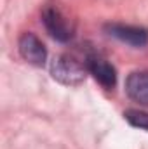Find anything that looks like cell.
Here are the masks:
<instances>
[{"label":"cell","mask_w":148,"mask_h":149,"mask_svg":"<svg viewBox=\"0 0 148 149\" xmlns=\"http://www.w3.org/2000/svg\"><path fill=\"white\" fill-rule=\"evenodd\" d=\"M125 94L131 101L148 108V71H132L125 78Z\"/></svg>","instance_id":"6"},{"label":"cell","mask_w":148,"mask_h":149,"mask_svg":"<svg viewBox=\"0 0 148 149\" xmlns=\"http://www.w3.org/2000/svg\"><path fill=\"white\" fill-rule=\"evenodd\" d=\"M42 23L47 33L61 43H66L75 37V23L58 3H45L42 7Z\"/></svg>","instance_id":"2"},{"label":"cell","mask_w":148,"mask_h":149,"mask_svg":"<svg viewBox=\"0 0 148 149\" xmlns=\"http://www.w3.org/2000/svg\"><path fill=\"white\" fill-rule=\"evenodd\" d=\"M106 35L125 45H131L134 49H141L148 45V28L134 26V24H124V23H108L105 24Z\"/></svg>","instance_id":"3"},{"label":"cell","mask_w":148,"mask_h":149,"mask_svg":"<svg viewBox=\"0 0 148 149\" xmlns=\"http://www.w3.org/2000/svg\"><path fill=\"white\" fill-rule=\"evenodd\" d=\"M87 73L89 71H87L85 57L80 59L75 54H61V56L54 57V61L51 63L52 78L68 87H77V85L84 83Z\"/></svg>","instance_id":"1"},{"label":"cell","mask_w":148,"mask_h":149,"mask_svg":"<svg viewBox=\"0 0 148 149\" xmlns=\"http://www.w3.org/2000/svg\"><path fill=\"white\" fill-rule=\"evenodd\" d=\"M18 49H19L21 57H23L26 63H30V64H33V66H38V68L45 64L47 49H45V45L42 43V40H40L37 35H33V33H30V31L23 33V35L19 37V40H18Z\"/></svg>","instance_id":"5"},{"label":"cell","mask_w":148,"mask_h":149,"mask_svg":"<svg viewBox=\"0 0 148 149\" xmlns=\"http://www.w3.org/2000/svg\"><path fill=\"white\" fill-rule=\"evenodd\" d=\"M85 63H87V71L94 76V80L103 88L111 90L117 85V70L105 57H101L99 54H87Z\"/></svg>","instance_id":"4"},{"label":"cell","mask_w":148,"mask_h":149,"mask_svg":"<svg viewBox=\"0 0 148 149\" xmlns=\"http://www.w3.org/2000/svg\"><path fill=\"white\" fill-rule=\"evenodd\" d=\"M124 118H125L132 127L148 132V113L140 111V109H127V111L124 113Z\"/></svg>","instance_id":"7"}]
</instances>
